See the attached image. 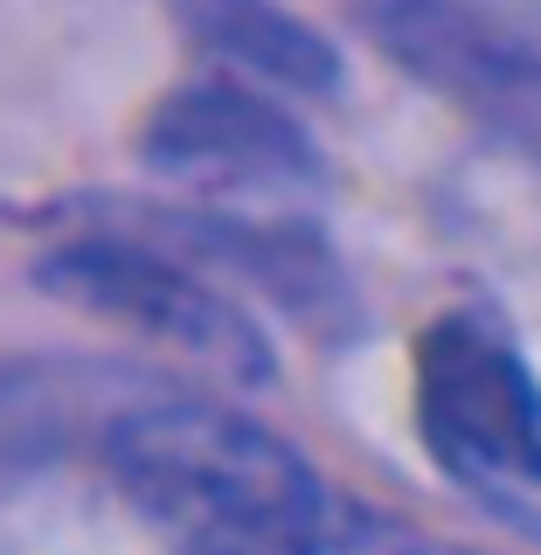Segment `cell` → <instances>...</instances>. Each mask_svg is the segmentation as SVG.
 Instances as JSON below:
<instances>
[{
    "instance_id": "cell-1",
    "label": "cell",
    "mask_w": 541,
    "mask_h": 555,
    "mask_svg": "<svg viewBox=\"0 0 541 555\" xmlns=\"http://www.w3.org/2000/svg\"><path fill=\"white\" fill-rule=\"evenodd\" d=\"M104 473L173 555H306L334 493L271 424L208 396L112 416Z\"/></svg>"
},
{
    "instance_id": "cell-2",
    "label": "cell",
    "mask_w": 541,
    "mask_h": 555,
    "mask_svg": "<svg viewBox=\"0 0 541 555\" xmlns=\"http://www.w3.org/2000/svg\"><path fill=\"white\" fill-rule=\"evenodd\" d=\"M361 28L403 77L541 167V28L486 0H361Z\"/></svg>"
},
{
    "instance_id": "cell-3",
    "label": "cell",
    "mask_w": 541,
    "mask_h": 555,
    "mask_svg": "<svg viewBox=\"0 0 541 555\" xmlns=\"http://www.w3.org/2000/svg\"><path fill=\"white\" fill-rule=\"evenodd\" d=\"M42 278L56 299L83 306L91 320H112L139 340H160L173 354H195L236 382L271 375V340L216 278H202L188 257L153 250L139 236H77L42 257Z\"/></svg>"
},
{
    "instance_id": "cell-4",
    "label": "cell",
    "mask_w": 541,
    "mask_h": 555,
    "mask_svg": "<svg viewBox=\"0 0 541 555\" xmlns=\"http://www.w3.org/2000/svg\"><path fill=\"white\" fill-rule=\"evenodd\" d=\"M146 167L188 181L202 195H250V188H299L320 181L312 139L271 91L243 77H202L153 104L146 118Z\"/></svg>"
},
{
    "instance_id": "cell-5",
    "label": "cell",
    "mask_w": 541,
    "mask_h": 555,
    "mask_svg": "<svg viewBox=\"0 0 541 555\" xmlns=\"http://www.w3.org/2000/svg\"><path fill=\"white\" fill-rule=\"evenodd\" d=\"M181 35L216 56L230 77L257 91H292V98H334L340 91V49L326 42L306 14L285 0H167Z\"/></svg>"
},
{
    "instance_id": "cell-6",
    "label": "cell",
    "mask_w": 541,
    "mask_h": 555,
    "mask_svg": "<svg viewBox=\"0 0 541 555\" xmlns=\"http://www.w3.org/2000/svg\"><path fill=\"white\" fill-rule=\"evenodd\" d=\"M306 555H486V548H465L451 534H430L416 520H396V514H375V507H355V500L334 493L320 534L306 542Z\"/></svg>"
}]
</instances>
